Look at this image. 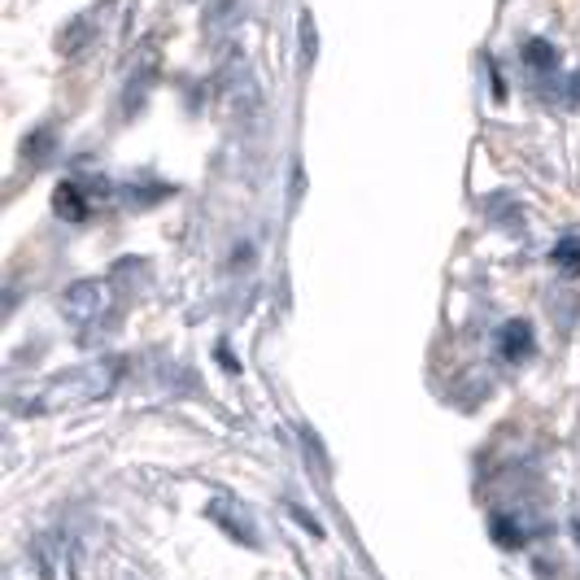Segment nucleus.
<instances>
[{"label": "nucleus", "mask_w": 580, "mask_h": 580, "mask_svg": "<svg viewBox=\"0 0 580 580\" xmlns=\"http://www.w3.org/2000/svg\"><path fill=\"white\" fill-rule=\"evenodd\" d=\"M118 376H123V363H118V358L84 363V367L66 371V376L49 380V384H45V389L27 402V411H31V415H58V411L92 406V402H101V398H110V393H114Z\"/></svg>", "instance_id": "obj_1"}, {"label": "nucleus", "mask_w": 580, "mask_h": 580, "mask_svg": "<svg viewBox=\"0 0 580 580\" xmlns=\"http://www.w3.org/2000/svg\"><path fill=\"white\" fill-rule=\"evenodd\" d=\"M114 311V283L110 279H79L66 288V298H62V315L79 328H92L101 324L105 315Z\"/></svg>", "instance_id": "obj_2"}, {"label": "nucleus", "mask_w": 580, "mask_h": 580, "mask_svg": "<svg viewBox=\"0 0 580 580\" xmlns=\"http://www.w3.org/2000/svg\"><path fill=\"white\" fill-rule=\"evenodd\" d=\"M36 563H40V571L49 576V580H71L75 576V567H79V554H75V541L71 537H40L36 541Z\"/></svg>", "instance_id": "obj_3"}, {"label": "nucleus", "mask_w": 580, "mask_h": 580, "mask_svg": "<svg viewBox=\"0 0 580 580\" xmlns=\"http://www.w3.org/2000/svg\"><path fill=\"white\" fill-rule=\"evenodd\" d=\"M205 515L227 532V537H236L240 545H257V528H253V519L236 506V502H227V497H214L210 506H205Z\"/></svg>", "instance_id": "obj_4"}, {"label": "nucleus", "mask_w": 580, "mask_h": 580, "mask_svg": "<svg viewBox=\"0 0 580 580\" xmlns=\"http://www.w3.org/2000/svg\"><path fill=\"white\" fill-rule=\"evenodd\" d=\"M532 324L528 319H510V324H502V332H497V354L506 358V363H524V358H532Z\"/></svg>", "instance_id": "obj_5"}, {"label": "nucleus", "mask_w": 580, "mask_h": 580, "mask_svg": "<svg viewBox=\"0 0 580 580\" xmlns=\"http://www.w3.org/2000/svg\"><path fill=\"white\" fill-rule=\"evenodd\" d=\"M53 210H58L62 218H71V223H84V218L92 214V201H88V192H84V179H66V184L58 188V197H53Z\"/></svg>", "instance_id": "obj_6"}, {"label": "nucleus", "mask_w": 580, "mask_h": 580, "mask_svg": "<svg viewBox=\"0 0 580 580\" xmlns=\"http://www.w3.org/2000/svg\"><path fill=\"white\" fill-rule=\"evenodd\" d=\"M550 262L563 270V275H580V236H563L550 253Z\"/></svg>", "instance_id": "obj_7"}, {"label": "nucleus", "mask_w": 580, "mask_h": 580, "mask_svg": "<svg viewBox=\"0 0 580 580\" xmlns=\"http://www.w3.org/2000/svg\"><path fill=\"white\" fill-rule=\"evenodd\" d=\"M524 62H528L532 71H554V66H558V49H554L550 40H528V45H524Z\"/></svg>", "instance_id": "obj_8"}, {"label": "nucleus", "mask_w": 580, "mask_h": 580, "mask_svg": "<svg viewBox=\"0 0 580 580\" xmlns=\"http://www.w3.org/2000/svg\"><path fill=\"white\" fill-rule=\"evenodd\" d=\"M493 537H497L502 545H524V537H528V532H524V528H515L506 515H493Z\"/></svg>", "instance_id": "obj_9"}, {"label": "nucleus", "mask_w": 580, "mask_h": 580, "mask_svg": "<svg viewBox=\"0 0 580 580\" xmlns=\"http://www.w3.org/2000/svg\"><path fill=\"white\" fill-rule=\"evenodd\" d=\"M49 144H53V131H36V136H27V162H45L49 157Z\"/></svg>", "instance_id": "obj_10"}, {"label": "nucleus", "mask_w": 580, "mask_h": 580, "mask_svg": "<svg viewBox=\"0 0 580 580\" xmlns=\"http://www.w3.org/2000/svg\"><path fill=\"white\" fill-rule=\"evenodd\" d=\"M563 105H571V110L580 105V75L567 79V88H563Z\"/></svg>", "instance_id": "obj_11"}, {"label": "nucleus", "mask_w": 580, "mask_h": 580, "mask_svg": "<svg viewBox=\"0 0 580 580\" xmlns=\"http://www.w3.org/2000/svg\"><path fill=\"white\" fill-rule=\"evenodd\" d=\"M576 541H580V519H576Z\"/></svg>", "instance_id": "obj_12"}]
</instances>
